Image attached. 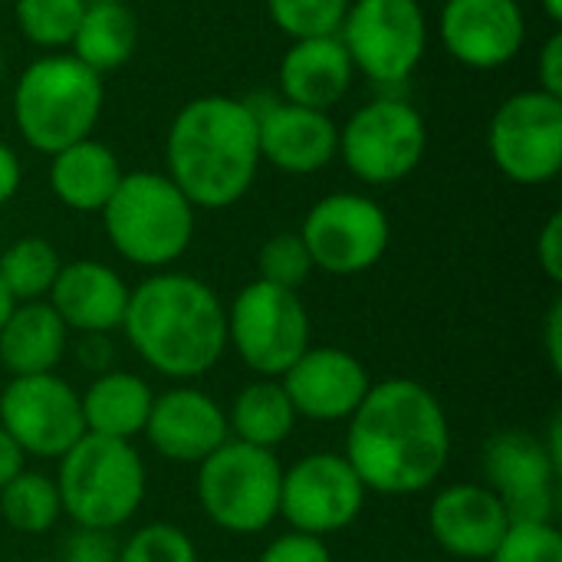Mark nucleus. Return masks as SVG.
Wrapping results in <instances>:
<instances>
[{
  "label": "nucleus",
  "mask_w": 562,
  "mask_h": 562,
  "mask_svg": "<svg viewBox=\"0 0 562 562\" xmlns=\"http://www.w3.org/2000/svg\"><path fill=\"white\" fill-rule=\"evenodd\" d=\"M128 283L99 260H69L59 267L56 283L46 296L53 313L69 333L109 336L122 329L128 306Z\"/></svg>",
  "instance_id": "nucleus-21"
},
{
  "label": "nucleus",
  "mask_w": 562,
  "mask_h": 562,
  "mask_svg": "<svg viewBox=\"0 0 562 562\" xmlns=\"http://www.w3.org/2000/svg\"><path fill=\"white\" fill-rule=\"evenodd\" d=\"M122 333L151 372L175 382L207 375L227 352L221 296L178 270H158L128 293Z\"/></svg>",
  "instance_id": "nucleus-2"
},
{
  "label": "nucleus",
  "mask_w": 562,
  "mask_h": 562,
  "mask_svg": "<svg viewBox=\"0 0 562 562\" xmlns=\"http://www.w3.org/2000/svg\"><path fill=\"white\" fill-rule=\"evenodd\" d=\"M115 151L99 138H79L49 155V191L59 204L79 214H99L122 181Z\"/></svg>",
  "instance_id": "nucleus-23"
},
{
  "label": "nucleus",
  "mask_w": 562,
  "mask_h": 562,
  "mask_svg": "<svg viewBox=\"0 0 562 562\" xmlns=\"http://www.w3.org/2000/svg\"><path fill=\"white\" fill-rule=\"evenodd\" d=\"M543 346H547V359L553 375L562 372V300H553L547 323H543Z\"/></svg>",
  "instance_id": "nucleus-39"
},
{
  "label": "nucleus",
  "mask_w": 562,
  "mask_h": 562,
  "mask_svg": "<svg viewBox=\"0 0 562 562\" xmlns=\"http://www.w3.org/2000/svg\"><path fill=\"white\" fill-rule=\"evenodd\" d=\"M481 468L484 487L504 504L510 524L553 520L562 471L550 461L540 435L527 428H504L491 435L481 451Z\"/></svg>",
  "instance_id": "nucleus-15"
},
{
  "label": "nucleus",
  "mask_w": 562,
  "mask_h": 562,
  "mask_svg": "<svg viewBox=\"0 0 562 562\" xmlns=\"http://www.w3.org/2000/svg\"><path fill=\"white\" fill-rule=\"evenodd\" d=\"M0 3H3V0H0Z\"/></svg>",
  "instance_id": "nucleus-48"
},
{
  "label": "nucleus",
  "mask_w": 562,
  "mask_h": 562,
  "mask_svg": "<svg viewBox=\"0 0 562 562\" xmlns=\"http://www.w3.org/2000/svg\"><path fill=\"white\" fill-rule=\"evenodd\" d=\"M23 461H26L23 451L10 441V435L0 428V491L23 471Z\"/></svg>",
  "instance_id": "nucleus-41"
},
{
  "label": "nucleus",
  "mask_w": 562,
  "mask_h": 562,
  "mask_svg": "<svg viewBox=\"0 0 562 562\" xmlns=\"http://www.w3.org/2000/svg\"><path fill=\"white\" fill-rule=\"evenodd\" d=\"M507 527L510 514L484 484H448L431 497L428 530L451 560L487 562Z\"/></svg>",
  "instance_id": "nucleus-19"
},
{
  "label": "nucleus",
  "mask_w": 562,
  "mask_h": 562,
  "mask_svg": "<svg viewBox=\"0 0 562 562\" xmlns=\"http://www.w3.org/2000/svg\"><path fill=\"white\" fill-rule=\"evenodd\" d=\"M543 13L550 16V23H560L562 20V0H540Z\"/></svg>",
  "instance_id": "nucleus-43"
},
{
  "label": "nucleus",
  "mask_w": 562,
  "mask_h": 562,
  "mask_svg": "<svg viewBox=\"0 0 562 562\" xmlns=\"http://www.w3.org/2000/svg\"><path fill=\"white\" fill-rule=\"evenodd\" d=\"M537 260L553 283H562V214H550L543 224L537 237Z\"/></svg>",
  "instance_id": "nucleus-37"
},
{
  "label": "nucleus",
  "mask_w": 562,
  "mask_h": 562,
  "mask_svg": "<svg viewBox=\"0 0 562 562\" xmlns=\"http://www.w3.org/2000/svg\"><path fill=\"white\" fill-rule=\"evenodd\" d=\"M69 46L79 63L102 76L132 59L138 46V20L128 3H86Z\"/></svg>",
  "instance_id": "nucleus-27"
},
{
  "label": "nucleus",
  "mask_w": 562,
  "mask_h": 562,
  "mask_svg": "<svg viewBox=\"0 0 562 562\" xmlns=\"http://www.w3.org/2000/svg\"><path fill=\"white\" fill-rule=\"evenodd\" d=\"M151 402H155V392L142 375L122 372V369L99 372L79 395L86 435L135 441L145 431Z\"/></svg>",
  "instance_id": "nucleus-24"
},
{
  "label": "nucleus",
  "mask_w": 562,
  "mask_h": 562,
  "mask_svg": "<svg viewBox=\"0 0 562 562\" xmlns=\"http://www.w3.org/2000/svg\"><path fill=\"white\" fill-rule=\"evenodd\" d=\"M63 517L86 530L115 533L145 504V464L132 441L82 435L56 471Z\"/></svg>",
  "instance_id": "nucleus-6"
},
{
  "label": "nucleus",
  "mask_w": 562,
  "mask_h": 562,
  "mask_svg": "<svg viewBox=\"0 0 562 562\" xmlns=\"http://www.w3.org/2000/svg\"><path fill=\"white\" fill-rule=\"evenodd\" d=\"M537 72H540V86L537 89L562 99V33H553L543 43L540 59H537Z\"/></svg>",
  "instance_id": "nucleus-38"
},
{
  "label": "nucleus",
  "mask_w": 562,
  "mask_h": 562,
  "mask_svg": "<svg viewBox=\"0 0 562 562\" xmlns=\"http://www.w3.org/2000/svg\"><path fill=\"white\" fill-rule=\"evenodd\" d=\"M20 33L43 49L72 43V33L86 13V0H13Z\"/></svg>",
  "instance_id": "nucleus-30"
},
{
  "label": "nucleus",
  "mask_w": 562,
  "mask_h": 562,
  "mask_svg": "<svg viewBox=\"0 0 562 562\" xmlns=\"http://www.w3.org/2000/svg\"><path fill=\"white\" fill-rule=\"evenodd\" d=\"M283 464L273 451L227 438L214 454L198 464V504L204 517L231 533H263L280 517Z\"/></svg>",
  "instance_id": "nucleus-7"
},
{
  "label": "nucleus",
  "mask_w": 562,
  "mask_h": 562,
  "mask_svg": "<svg viewBox=\"0 0 562 562\" xmlns=\"http://www.w3.org/2000/svg\"><path fill=\"white\" fill-rule=\"evenodd\" d=\"M339 40L356 72L379 86H398L425 59L428 20L418 0H352Z\"/></svg>",
  "instance_id": "nucleus-10"
},
{
  "label": "nucleus",
  "mask_w": 562,
  "mask_h": 562,
  "mask_svg": "<svg viewBox=\"0 0 562 562\" xmlns=\"http://www.w3.org/2000/svg\"><path fill=\"white\" fill-rule=\"evenodd\" d=\"M349 3L352 0H267V10L290 40H310L339 33Z\"/></svg>",
  "instance_id": "nucleus-31"
},
{
  "label": "nucleus",
  "mask_w": 562,
  "mask_h": 562,
  "mask_svg": "<svg viewBox=\"0 0 562 562\" xmlns=\"http://www.w3.org/2000/svg\"><path fill=\"white\" fill-rule=\"evenodd\" d=\"M69 346V329L46 300L16 303L0 326V366L16 375L56 372Z\"/></svg>",
  "instance_id": "nucleus-25"
},
{
  "label": "nucleus",
  "mask_w": 562,
  "mask_h": 562,
  "mask_svg": "<svg viewBox=\"0 0 562 562\" xmlns=\"http://www.w3.org/2000/svg\"><path fill=\"white\" fill-rule=\"evenodd\" d=\"M487 148L504 178L524 188L547 184L562 168V99L524 89L501 102L491 119Z\"/></svg>",
  "instance_id": "nucleus-12"
},
{
  "label": "nucleus",
  "mask_w": 562,
  "mask_h": 562,
  "mask_svg": "<svg viewBox=\"0 0 562 562\" xmlns=\"http://www.w3.org/2000/svg\"><path fill=\"white\" fill-rule=\"evenodd\" d=\"M257 270H260L257 280H267L283 290H300L316 267H313V257H310L303 237L293 231H283V234H273L270 240H263V247L257 254Z\"/></svg>",
  "instance_id": "nucleus-32"
},
{
  "label": "nucleus",
  "mask_w": 562,
  "mask_h": 562,
  "mask_svg": "<svg viewBox=\"0 0 562 562\" xmlns=\"http://www.w3.org/2000/svg\"><path fill=\"white\" fill-rule=\"evenodd\" d=\"M517 3H520V0H517Z\"/></svg>",
  "instance_id": "nucleus-47"
},
{
  "label": "nucleus",
  "mask_w": 562,
  "mask_h": 562,
  "mask_svg": "<svg viewBox=\"0 0 562 562\" xmlns=\"http://www.w3.org/2000/svg\"><path fill=\"white\" fill-rule=\"evenodd\" d=\"M102 76L72 53L33 59L13 86V122L23 142L43 155L89 138L102 115Z\"/></svg>",
  "instance_id": "nucleus-4"
},
{
  "label": "nucleus",
  "mask_w": 562,
  "mask_h": 562,
  "mask_svg": "<svg viewBox=\"0 0 562 562\" xmlns=\"http://www.w3.org/2000/svg\"><path fill=\"white\" fill-rule=\"evenodd\" d=\"M99 214L115 254L145 270H168L194 240V204L161 171L122 175Z\"/></svg>",
  "instance_id": "nucleus-5"
},
{
  "label": "nucleus",
  "mask_w": 562,
  "mask_h": 562,
  "mask_svg": "<svg viewBox=\"0 0 562 562\" xmlns=\"http://www.w3.org/2000/svg\"><path fill=\"white\" fill-rule=\"evenodd\" d=\"M115 562H198L194 540L175 524H145L122 547Z\"/></svg>",
  "instance_id": "nucleus-34"
},
{
  "label": "nucleus",
  "mask_w": 562,
  "mask_h": 562,
  "mask_svg": "<svg viewBox=\"0 0 562 562\" xmlns=\"http://www.w3.org/2000/svg\"><path fill=\"white\" fill-rule=\"evenodd\" d=\"M257 562H333V550L319 537L290 530V533L270 540Z\"/></svg>",
  "instance_id": "nucleus-35"
},
{
  "label": "nucleus",
  "mask_w": 562,
  "mask_h": 562,
  "mask_svg": "<svg viewBox=\"0 0 562 562\" xmlns=\"http://www.w3.org/2000/svg\"><path fill=\"white\" fill-rule=\"evenodd\" d=\"M296 234L316 270L329 277H359L385 257L392 224L379 201L356 191H336L306 211Z\"/></svg>",
  "instance_id": "nucleus-11"
},
{
  "label": "nucleus",
  "mask_w": 562,
  "mask_h": 562,
  "mask_svg": "<svg viewBox=\"0 0 562 562\" xmlns=\"http://www.w3.org/2000/svg\"><path fill=\"white\" fill-rule=\"evenodd\" d=\"M366 497L369 491L342 454L316 451L283 468L280 517L290 530L326 540L359 520Z\"/></svg>",
  "instance_id": "nucleus-14"
},
{
  "label": "nucleus",
  "mask_w": 562,
  "mask_h": 562,
  "mask_svg": "<svg viewBox=\"0 0 562 562\" xmlns=\"http://www.w3.org/2000/svg\"><path fill=\"white\" fill-rule=\"evenodd\" d=\"M63 562H115L119 560V543L105 530H86L76 527L69 540L63 543Z\"/></svg>",
  "instance_id": "nucleus-36"
},
{
  "label": "nucleus",
  "mask_w": 562,
  "mask_h": 562,
  "mask_svg": "<svg viewBox=\"0 0 562 562\" xmlns=\"http://www.w3.org/2000/svg\"><path fill=\"white\" fill-rule=\"evenodd\" d=\"M257 142L260 161H270L286 175H313L336 158L339 125L329 119V112L277 102L257 109Z\"/></svg>",
  "instance_id": "nucleus-20"
},
{
  "label": "nucleus",
  "mask_w": 562,
  "mask_h": 562,
  "mask_svg": "<svg viewBox=\"0 0 562 562\" xmlns=\"http://www.w3.org/2000/svg\"><path fill=\"white\" fill-rule=\"evenodd\" d=\"M13 306H16V303H13V296H10V293H7V286L0 283V326L7 323V316L13 313Z\"/></svg>",
  "instance_id": "nucleus-42"
},
{
  "label": "nucleus",
  "mask_w": 562,
  "mask_h": 562,
  "mask_svg": "<svg viewBox=\"0 0 562 562\" xmlns=\"http://www.w3.org/2000/svg\"><path fill=\"white\" fill-rule=\"evenodd\" d=\"M20 181H23V165L16 158V151L0 142V207L7 201H13V194L20 191Z\"/></svg>",
  "instance_id": "nucleus-40"
},
{
  "label": "nucleus",
  "mask_w": 562,
  "mask_h": 562,
  "mask_svg": "<svg viewBox=\"0 0 562 562\" xmlns=\"http://www.w3.org/2000/svg\"><path fill=\"white\" fill-rule=\"evenodd\" d=\"M142 435L158 458L191 468H198L231 438L227 412L217 405V398L188 382H178L168 392L155 395Z\"/></svg>",
  "instance_id": "nucleus-16"
},
{
  "label": "nucleus",
  "mask_w": 562,
  "mask_h": 562,
  "mask_svg": "<svg viewBox=\"0 0 562 562\" xmlns=\"http://www.w3.org/2000/svg\"><path fill=\"white\" fill-rule=\"evenodd\" d=\"M33 562H63V560H33Z\"/></svg>",
  "instance_id": "nucleus-46"
},
{
  "label": "nucleus",
  "mask_w": 562,
  "mask_h": 562,
  "mask_svg": "<svg viewBox=\"0 0 562 562\" xmlns=\"http://www.w3.org/2000/svg\"><path fill=\"white\" fill-rule=\"evenodd\" d=\"M63 260L46 237H20L0 250V283L13 303L46 300Z\"/></svg>",
  "instance_id": "nucleus-29"
},
{
  "label": "nucleus",
  "mask_w": 562,
  "mask_h": 562,
  "mask_svg": "<svg viewBox=\"0 0 562 562\" xmlns=\"http://www.w3.org/2000/svg\"><path fill=\"white\" fill-rule=\"evenodd\" d=\"M356 66L339 40L333 36H310V40H293V46L280 59V92L283 102L306 105L329 112L346 99L352 89Z\"/></svg>",
  "instance_id": "nucleus-22"
},
{
  "label": "nucleus",
  "mask_w": 562,
  "mask_h": 562,
  "mask_svg": "<svg viewBox=\"0 0 562 562\" xmlns=\"http://www.w3.org/2000/svg\"><path fill=\"white\" fill-rule=\"evenodd\" d=\"M342 458L369 494L415 497L431 491L451 458V422L441 398L405 375L372 382L349 418Z\"/></svg>",
  "instance_id": "nucleus-1"
},
{
  "label": "nucleus",
  "mask_w": 562,
  "mask_h": 562,
  "mask_svg": "<svg viewBox=\"0 0 562 562\" xmlns=\"http://www.w3.org/2000/svg\"><path fill=\"white\" fill-rule=\"evenodd\" d=\"M428 128L415 105L405 99H372L349 115L339 128V158L346 168L375 188L405 181L425 158Z\"/></svg>",
  "instance_id": "nucleus-9"
},
{
  "label": "nucleus",
  "mask_w": 562,
  "mask_h": 562,
  "mask_svg": "<svg viewBox=\"0 0 562 562\" xmlns=\"http://www.w3.org/2000/svg\"><path fill=\"white\" fill-rule=\"evenodd\" d=\"M0 428L23 458L59 461L86 435L79 392L56 372L16 375L0 392Z\"/></svg>",
  "instance_id": "nucleus-13"
},
{
  "label": "nucleus",
  "mask_w": 562,
  "mask_h": 562,
  "mask_svg": "<svg viewBox=\"0 0 562 562\" xmlns=\"http://www.w3.org/2000/svg\"><path fill=\"white\" fill-rule=\"evenodd\" d=\"M296 418L349 422L372 389L369 369L339 346H310L283 375Z\"/></svg>",
  "instance_id": "nucleus-17"
},
{
  "label": "nucleus",
  "mask_w": 562,
  "mask_h": 562,
  "mask_svg": "<svg viewBox=\"0 0 562 562\" xmlns=\"http://www.w3.org/2000/svg\"><path fill=\"white\" fill-rule=\"evenodd\" d=\"M296 422L300 418H296L293 402H290L286 389L280 385V379L247 382L227 408L231 438L263 448V451H277L293 435Z\"/></svg>",
  "instance_id": "nucleus-26"
},
{
  "label": "nucleus",
  "mask_w": 562,
  "mask_h": 562,
  "mask_svg": "<svg viewBox=\"0 0 562 562\" xmlns=\"http://www.w3.org/2000/svg\"><path fill=\"white\" fill-rule=\"evenodd\" d=\"M86 3H128V0H86Z\"/></svg>",
  "instance_id": "nucleus-44"
},
{
  "label": "nucleus",
  "mask_w": 562,
  "mask_h": 562,
  "mask_svg": "<svg viewBox=\"0 0 562 562\" xmlns=\"http://www.w3.org/2000/svg\"><path fill=\"white\" fill-rule=\"evenodd\" d=\"M487 562H562V533L553 520L510 524Z\"/></svg>",
  "instance_id": "nucleus-33"
},
{
  "label": "nucleus",
  "mask_w": 562,
  "mask_h": 562,
  "mask_svg": "<svg viewBox=\"0 0 562 562\" xmlns=\"http://www.w3.org/2000/svg\"><path fill=\"white\" fill-rule=\"evenodd\" d=\"M438 33L458 63L497 69L524 49L527 20L517 0H445Z\"/></svg>",
  "instance_id": "nucleus-18"
},
{
  "label": "nucleus",
  "mask_w": 562,
  "mask_h": 562,
  "mask_svg": "<svg viewBox=\"0 0 562 562\" xmlns=\"http://www.w3.org/2000/svg\"><path fill=\"white\" fill-rule=\"evenodd\" d=\"M165 161L168 178L194 211L237 204L260 168L257 109L231 95L191 99L168 128Z\"/></svg>",
  "instance_id": "nucleus-3"
},
{
  "label": "nucleus",
  "mask_w": 562,
  "mask_h": 562,
  "mask_svg": "<svg viewBox=\"0 0 562 562\" xmlns=\"http://www.w3.org/2000/svg\"><path fill=\"white\" fill-rule=\"evenodd\" d=\"M224 313L227 349L257 379H280L310 349V313L296 290L254 280L237 290Z\"/></svg>",
  "instance_id": "nucleus-8"
},
{
  "label": "nucleus",
  "mask_w": 562,
  "mask_h": 562,
  "mask_svg": "<svg viewBox=\"0 0 562 562\" xmlns=\"http://www.w3.org/2000/svg\"><path fill=\"white\" fill-rule=\"evenodd\" d=\"M0 517L10 530L23 533V537H40L49 533L59 517H63V504H59V491L56 481L49 474L40 471H20L3 491H0Z\"/></svg>",
  "instance_id": "nucleus-28"
},
{
  "label": "nucleus",
  "mask_w": 562,
  "mask_h": 562,
  "mask_svg": "<svg viewBox=\"0 0 562 562\" xmlns=\"http://www.w3.org/2000/svg\"><path fill=\"white\" fill-rule=\"evenodd\" d=\"M0 76H3V49H0Z\"/></svg>",
  "instance_id": "nucleus-45"
}]
</instances>
